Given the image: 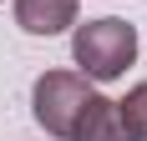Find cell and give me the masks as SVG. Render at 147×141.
I'll return each instance as SVG.
<instances>
[{
	"label": "cell",
	"mask_w": 147,
	"mask_h": 141,
	"mask_svg": "<svg viewBox=\"0 0 147 141\" xmlns=\"http://www.w3.org/2000/svg\"><path fill=\"white\" fill-rule=\"evenodd\" d=\"M71 61L86 81H117L127 76V66L137 61V30L117 15H102V20H76L71 30Z\"/></svg>",
	"instance_id": "6da1fadb"
},
{
	"label": "cell",
	"mask_w": 147,
	"mask_h": 141,
	"mask_svg": "<svg viewBox=\"0 0 147 141\" xmlns=\"http://www.w3.org/2000/svg\"><path fill=\"white\" fill-rule=\"evenodd\" d=\"M86 101H91V81L81 70H41L30 86V116L46 126V136L61 141H71V126L86 111Z\"/></svg>",
	"instance_id": "7a4b0ae2"
},
{
	"label": "cell",
	"mask_w": 147,
	"mask_h": 141,
	"mask_svg": "<svg viewBox=\"0 0 147 141\" xmlns=\"http://www.w3.org/2000/svg\"><path fill=\"white\" fill-rule=\"evenodd\" d=\"M71 141H137V136L127 131V121H122V106H117V101L91 91L86 111L76 116V126H71Z\"/></svg>",
	"instance_id": "3957f363"
},
{
	"label": "cell",
	"mask_w": 147,
	"mask_h": 141,
	"mask_svg": "<svg viewBox=\"0 0 147 141\" xmlns=\"http://www.w3.org/2000/svg\"><path fill=\"white\" fill-rule=\"evenodd\" d=\"M81 20L76 0H15V25L26 35H61Z\"/></svg>",
	"instance_id": "277c9868"
},
{
	"label": "cell",
	"mask_w": 147,
	"mask_h": 141,
	"mask_svg": "<svg viewBox=\"0 0 147 141\" xmlns=\"http://www.w3.org/2000/svg\"><path fill=\"white\" fill-rule=\"evenodd\" d=\"M117 106H122L127 131H132L137 141H147V81H137L132 91H127V101H117Z\"/></svg>",
	"instance_id": "5b68a950"
}]
</instances>
